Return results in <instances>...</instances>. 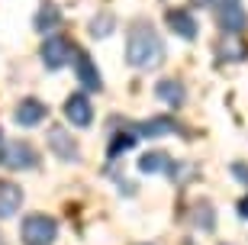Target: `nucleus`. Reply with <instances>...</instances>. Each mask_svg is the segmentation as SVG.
<instances>
[{"label":"nucleus","instance_id":"nucleus-1","mask_svg":"<svg viewBox=\"0 0 248 245\" xmlns=\"http://www.w3.org/2000/svg\"><path fill=\"white\" fill-rule=\"evenodd\" d=\"M126 62L139 71H152L165 62V39L148 19H136L126 36Z\"/></svg>","mask_w":248,"mask_h":245},{"label":"nucleus","instance_id":"nucleus-2","mask_svg":"<svg viewBox=\"0 0 248 245\" xmlns=\"http://www.w3.org/2000/svg\"><path fill=\"white\" fill-rule=\"evenodd\" d=\"M0 168H7V171H36L39 152L23 139H3L0 142Z\"/></svg>","mask_w":248,"mask_h":245},{"label":"nucleus","instance_id":"nucleus-3","mask_svg":"<svg viewBox=\"0 0 248 245\" xmlns=\"http://www.w3.org/2000/svg\"><path fill=\"white\" fill-rule=\"evenodd\" d=\"M39 55H42V65H46L48 71H62V68H68L71 62H78V46H74V39L68 36H48L46 42H42V49H39Z\"/></svg>","mask_w":248,"mask_h":245},{"label":"nucleus","instance_id":"nucleus-4","mask_svg":"<svg viewBox=\"0 0 248 245\" xmlns=\"http://www.w3.org/2000/svg\"><path fill=\"white\" fill-rule=\"evenodd\" d=\"M19 239L26 245H55L58 239V219L48 213H32L23 219L19 226Z\"/></svg>","mask_w":248,"mask_h":245},{"label":"nucleus","instance_id":"nucleus-5","mask_svg":"<svg viewBox=\"0 0 248 245\" xmlns=\"http://www.w3.org/2000/svg\"><path fill=\"white\" fill-rule=\"evenodd\" d=\"M48 148L55 152L58 162H68V164L81 162V146H78V139H74L64 126L48 129Z\"/></svg>","mask_w":248,"mask_h":245},{"label":"nucleus","instance_id":"nucleus-6","mask_svg":"<svg viewBox=\"0 0 248 245\" xmlns=\"http://www.w3.org/2000/svg\"><path fill=\"white\" fill-rule=\"evenodd\" d=\"M64 116L78 129L93 126V103H91V97H87V91H78V94H71V97L64 100Z\"/></svg>","mask_w":248,"mask_h":245},{"label":"nucleus","instance_id":"nucleus-7","mask_svg":"<svg viewBox=\"0 0 248 245\" xmlns=\"http://www.w3.org/2000/svg\"><path fill=\"white\" fill-rule=\"evenodd\" d=\"M48 116V107L42 103L39 97H26V100H19L16 110H13V123H16L19 129H32L39 126V123H46Z\"/></svg>","mask_w":248,"mask_h":245},{"label":"nucleus","instance_id":"nucleus-8","mask_svg":"<svg viewBox=\"0 0 248 245\" xmlns=\"http://www.w3.org/2000/svg\"><path fill=\"white\" fill-rule=\"evenodd\" d=\"M165 23L171 26V33H177V36L187 39V42H193V39L200 36V23H197V16H193L187 7H171L165 13Z\"/></svg>","mask_w":248,"mask_h":245},{"label":"nucleus","instance_id":"nucleus-9","mask_svg":"<svg viewBox=\"0 0 248 245\" xmlns=\"http://www.w3.org/2000/svg\"><path fill=\"white\" fill-rule=\"evenodd\" d=\"M213 13H216V26H219L222 33H229V36H239V33L248 29V13H245L242 3H229V7L213 10Z\"/></svg>","mask_w":248,"mask_h":245},{"label":"nucleus","instance_id":"nucleus-10","mask_svg":"<svg viewBox=\"0 0 248 245\" xmlns=\"http://www.w3.org/2000/svg\"><path fill=\"white\" fill-rule=\"evenodd\" d=\"M155 97L165 103V107L171 110H181L187 103V87L181 78H161V81L155 84Z\"/></svg>","mask_w":248,"mask_h":245},{"label":"nucleus","instance_id":"nucleus-11","mask_svg":"<svg viewBox=\"0 0 248 245\" xmlns=\"http://www.w3.org/2000/svg\"><path fill=\"white\" fill-rule=\"evenodd\" d=\"M139 132L148 139H158V136H187V129L177 123L174 116H152L145 123H139Z\"/></svg>","mask_w":248,"mask_h":245},{"label":"nucleus","instance_id":"nucleus-12","mask_svg":"<svg viewBox=\"0 0 248 245\" xmlns=\"http://www.w3.org/2000/svg\"><path fill=\"white\" fill-rule=\"evenodd\" d=\"M139 126L136 129H123V126H116L113 129V136H110V142H107V158L110 162H116V158H123L126 152H132L136 148V142H139Z\"/></svg>","mask_w":248,"mask_h":245},{"label":"nucleus","instance_id":"nucleus-13","mask_svg":"<svg viewBox=\"0 0 248 245\" xmlns=\"http://www.w3.org/2000/svg\"><path fill=\"white\" fill-rule=\"evenodd\" d=\"M23 187L16 181H7V178H0V219H10L16 216L19 207H23Z\"/></svg>","mask_w":248,"mask_h":245},{"label":"nucleus","instance_id":"nucleus-14","mask_svg":"<svg viewBox=\"0 0 248 245\" xmlns=\"http://www.w3.org/2000/svg\"><path fill=\"white\" fill-rule=\"evenodd\" d=\"M78 81H81V87L87 94H97V91H103V78H100V71H97V65H93V58L87 52H81L78 55Z\"/></svg>","mask_w":248,"mask_h":245},{"label":"nucleus","instance_id":"nucleus-15","mask_svg":"<svg viewBox=\"0 0 248 245\" xmlns=\"http://www.w3.org/2000/svg\"><path fill=\"white\" fill-rule=\"evenodd\" d=\"M187 223L193 229H200V232H213L216 229V207H213L210 200H197L190 210H187Z\"/></svg>","mask_w":248,"mask_h":245},{"label":"nucleus","instance_id":"nucleus-16","mask_svg":"<svg viewBox=\"0 0 248 245\" xmlns=\"http://www.w3.org/2000/svg\"><path fill=\"white\" fill-rule=\"evenodd\" d=\"M174 164L177 162L168 152H145L142 158H139V171L142 174H168V178H171Z\"/></svg>","mask_w":248,"mask_h":245},{"label":"nucleus","instance_id":"nucleus-17","mask_svg":"<svg viewBox=\"0 0 248 245\" xmlns=\"http://www.w3.org/2000/svg\"><path fill=\"white\" fill-rule=\"evenodd\" d=\"M58 23H62V10H58V3L42 0L39 10H36V16H32V29H36V33H52V29H58Z\"/></svg>","mask_w":248,"mask_h":245},{"label":"nucleus","instance_id":"nucleus-18","mask_svg":"<svg viewBox=\"0 0 248 245\" xmlns=\"http://www.w3.org/2000/svg\"><path fill=\"white\" fill-rule=\"evenodd\" d=\"M248 58V49L239 42V36H229L226 33V39H222L219 46H216V62H245Z\"/></svg>","mask_w":248,"mask_h":245},{"label":"nucleus","instance_id":"nucleus-19","mask_svg":"<svg viewBox=\"0 0 248 245\" xmlns=\"http://www.w3.org/2000/svg\"><path fill=\"white\" fill-rule=\"evenodd\" d=\"M87 29H91V36H93V39H107V36H113L116 23H113L110 13H97V16H93V23H91Z\"/></svg>","mask_w":248,"mask_h":245},{"label":"nucleus","instance_id":"nucleus-20","mask_svg":"<svg viewBox=\"0 0 248 245\" xmlns=\"http://www.w3.org/2000/svg\"><path fill=\"white\" fill-rule=\"evenodd\" d=\"M232 178L248 187V164H245V162H232Z\"/></svg>","mask_w":248,"mask_h":245},{"label":"nucleus","instance_id":"nucleus-21","mask_svg":"<svg viewBox=\"0 0 248 245\" xmlns=\"http://www.w3.org/2000/svg\"><path fill=\"white\" fill-rule=\"evenodd\" d=\"M235 213H239V219H248V194L235 203Z\"/></svg>","mask_w":248,"mask_h":245},{"label":"nucleus","instance_id":"nucleus-22","mask_svg":"<svg viewBox=\"0 0 248 245\" xmlns=\"http://www.w3.org/2000/svg\"><path fill=\"white\" fill-rule=\"evenodd\" d=\"M0 245H7V239H3V232H0Z\"/></svg>","mask_w":248,"mask_h":245},{"label":"nucleus","instance_id":"nucleus-23","mask_svg":"<svg viewBox=\"0 0 248 245\" xmlns=\"http://www.w3.org/2000/svg\"><path fill=\"white\" fill-rule=\"evenodd\" d=\"M184 245H197V242H184Z\"/></svg>","mask_w":248,"mask_h":245},{"label":"nucleus","instance_id":"nucleus-24","mask_svg":"<svg viewBox=\"0 0 248 245\" xmlns=\"http://www.w3.org/2000/svg\"><path fill=\"white\" fill-rule=\"evenodd\" d=\"M0 142H3V132H0Z\"/></svg>","mask_w":248,"mask_h":245},{"label":"nucleus","instance_id":"nucleus-25","mask_svg":"<svg viewBox=\"0 0 248 245\" xmlns=\"http://www.w3.org/2000/svg\"><path fill=\"white\" fill-rule=\"evenodd\" d=\"M222 245H232V242H222Z\"/></svg>","mask_w":248,"mask_h":245}]
</instances>
